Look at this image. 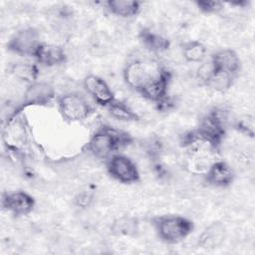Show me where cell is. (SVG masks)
<instances>
[{
    "label": "cell",
    "mask_w": 255,
    "mask_h": 255,
    "mask_svg": "<svg viewBox=\"0 0 255 255\" xmlns=\"http://www.w3.org/2000/svg\"><path fill=\"white\" fill-rule=\"evenodd\" d=\"M35 198L24 190L7 191L2 194V208L16 217L29 215L35 208Z\"/></svg>",
    "instance_id": "ba28073f"
},
{
    "label": "cell",
    "mask_w": 255,
    "mask_h": 255,
    "mask_svg": "<svg viewBox=\"0 0 255 255\" xmlns=\"http://www.w3.org/2000/svg\"><path fill=\"white\" fill-rule=\"evenodd\" d=\"M110 231L117 237H135L139 232V222L132 216H121L112 222Z\"/></svg>",
    "instance_id": "e0dca14e"
},
{
    "label": "cell",
    "mask_w": 255,
    "mask_h": 255,
    "mask_svg": "<svg viewBox=\"0 0 255 255\" xmlns=\"http://www.w3.org/2000/svg\"><path fill=\"white\" fill-rule=\"evenodd\" d=\"M58 110L64 121L68 123L82 122L93 114L89 101L78 93H67L57 99Z\"/></svg>",
    "instance_id": "3957f363"
},
{
    "label": "cell",
    "mask_w": 255,
    "mask_h": 255,
    "mask_svg": "<svg viewBox=\"0 0 255 255\" xmlns=\"http://www.w3.org/2000/svg\"><path fill=\"white\" fill-rule=\"evenodd\" d=\"M184 60L188 63H201L206 59L207 49L205 45L197 40L185 42L181 47Z\"/></svg>",
    "instance_id": "ffe728a7"
},
{
    "label": "cell",
    "mask_w": 255,
    "mask_h": 255,
    "mask_svg": "<svg viewBox=\"0 0 255 255\" xmlns=\"http://www.w3.org/2000/svg\"><path fill=\"white\" fill-rule=\"evenodd\" d=\"M233 127L238 132L248 137H254V133H255L254 117L250 115L243 116L234 122Z\"/></svg>",
    "instance_id": "603a6c76"
},
{
    "label": "cell",
    "mask_w": 255,
    "mask_h": 255,
    "mask_svg": "<svg viewBox=\"0 0 255 255\" xmlns=\"http://www.w3.org/2000/svg\"><path fill=\"white\" fill-rule=\"evenodd\" d=\"M132 141L128 132L107 125L101 126L87 142L88 151L99 159H108L117 150L123 148Z\"/></svg>",
    "instance_id": "6da1fadb"
},
{
    "label": "cell",
    "mask_w": 255,
    "mask_h": 255,
    "mask_svg": "<svg viewBox=\"0 0 255 255\" xmlns=\"http://www.w3.org/2000/svg\"><path fill=\"white\" fill-rule=\"evenodd\" d=\"M83 86L87 94L102 107H109L116 99L115 94L108 83L101 77L90 74L84 78Z\"/></svg>",
    "instance_id": "8fae6325"
},
{
    "label": "cell",
    "mask_w": 255,
    "mask_h": 255,
    "mask_svg": "<svg viewBox=\"0 0 255 255\" xmlns=\"http://www.w3.org/2000/svg\"><path fill=\"white\" fill-rule=\"evenodd\" d=\"M151 62L147 64L140 59H132L128 61L123 70V78L126 85L138 93L161 69V66L159 65L151 69Z\"/></svg>",
    "instance_id": "5b68a950"
},
{
    "label": "cell",
    "mask_w": 255,
    "mask_h": 255,
    "mask_svg": "<svg viewBox=\"0 0 255 255\" xmlns=\"http://www.w3.org/2000/svg\"><path fill=\"white\" fill-rule=\"evenodd\" d=\"M93 200H94V193L91 191H88V190L79 192L75 196V199H74L75 204L81 208L89 207L91 205V203L93 202Z\"/></svg>",
    "instance_id": "484cf974"
},
{
    "label": "cell",
    "mask_w": 255,
    "mask_h": 255,
    "mask_svg": "<svg viewBox=\"0 0 255 255\" xmlns=\"http://www.w3.org/2000/svg\"><path fill=\"white\" fill-rule=\"evenodd\" d=\"M109 114L116 120L121 122H137L138 115L127 104L115 100L109 107H107Z\"/></svg>",
    "instance_id": "44dd1931"
},
{
    "label": "cell",
    "mask_w": 255,
    "mask_h": 255,
    "mask_svg": "<svg viewBox=\"0 0 255 255\" xmlns=\"http://www.w3.org/2000/svg\"><path fill=\"white\" fill-rule=\"evenodd\" d=\"M228 112L222 108L211 109L196 128L215 146L220 147L228 127Z\"/></svg>",
    "instance_id": "277c9868"
},
{
    "label": "cell",
    "mask_w": 255,
    "mask_h": 255,
    "mask_svg": "<svg viewBox=\"0 0 255 255\" xmlns=\"http://www.w3.org/2000/svg\"><path fill=\"white\" fill-rule=\"evenodd\" d=\"M151 224L158 239L166 244H177L194 230V223L191 219L177 214L155 216Z\"/></svg>",
    "instance_id": "7a4b0ae2"
},
{
    "label": "cell",
    "mask_w": 255,
    "mask_h": 255,
    "mask_svg": "<svg viewBox=\"0 0 255 255\" xmlns=\"http://www.w3.org/2000/svg\"><path fill=\"white\" fill-rule=\"evenodd\" d=\"M215 69L233 76H237L241 70V61L237 53L232 49H220L210 56Z\"/></svg>",
    "instance_id": "5bb4252c"
},
{
    "label": "cell",
    "mask_w": 255,
    "mask_h": 255,
    "mask_svg": "<svg viewBox=\"0 0 255 255\" xmlns=\"http://www.w3.org/2000/svg\"><path fill=\"white\" fill-rule=\"evenodd\" d=\"M225 238V227L221 222H212L206 226L197 239L198 247L212 250L219 247Z\"/></svg>",
    "instance_id": "9a60e30c"
},
{
    "label": "cell",
    "mask_w": 255,
    "mask_h": 255,
    "mask_svg": "<svg viewBox=\"0 0 255 255\" xmlns=\"http://www.w3.org/2000/svg\"><path fill=\"white\" fill-rule=\"evenodd\" d=\"M10 73L19 81L31 85L38 81L39 68L29 62H16L11 65Z\"/></svg>",
    "instance_id": "d6986e66"
},
{
    "label": "cell",
    "mask_w": 255,
    "mask_h": 255,
    "mask_svg": "<svg viewBox=\"0 0 255 255\" xmlns=\"http://www.w3.org/2000/svg\"><path fill=\"white\" fill-rule=\"evenodd\" d=\"M106 167L109 175L121 183L131 184L140 179L137 165L131 158L125 154H113L107 159Z\"/></svg>",
    "instance_id": "8992f818"
},
{
    "label": "cell",
    "mask_w": 255,
    "mask_h": 255,
    "mask_svg": "<svg viewBox=\"0 0 255 255\" xmlns=\"http://www.w3.org/2000/svg\"><path fill=\"white\" fill-rule=\"evenodd\" d=\"M198 10L204 14H217L223 10L224 4L220 1H206L200 0L195 2Z\"/></svg>",
    "instance_id": "d4e9b609"
},
{
    "label": "cell",
    "mask_w": 255,
    "mask_h": 255,
    "mask_svg": "<svg viewBox=\"0 0 255 255\" xmlns=\"http://www.w3.org/2000/svg\"><path fill=\"white\" fill-rule=\"evenodd\" d=\"M55 97L56 92L51 84L37 81L27 86L18 111L22 112L23 109H26L28 107L48 106L53 102Z\"/></svg>",
    "instance_id": "9c48e42d"
},
{
    "label": "cell",
    "mask_w": 255,
    "mask_h": 255,
    "mask_svg": "<svg viewBox=\"0 0 255 255\" xmlns=\"http://www.w3.org/2000/svg\"><path fill=\"white\" fill-rule=\"evenodd\" d=\"M235 173L230 164L224 160H215L204 174L205 182L213 187H228L232 184Z\"/></svg>",
    "instance_id": "7c38bea8"
},
{
    "label": "cell",
    "mask_w": 255,
    "mask_h": 255,
    "mask_svg": "<svg viewBox=\"0 0 255 255\" xmlns=\"http://www.w3.org/2000/svg\"><path fill=\"white\" fill-rule=\"evenodd\" d=\"M40 33L34 27H25L15 32L7 42V50L20 57H33L40 45Z\"/></svg>",
    "instance_id": "52a82bcc"
},
{
    "label": "cell",
    "mask_w": 255,
    "mask_h": 255,
    "mask_svg": "<svg viewBox=\"0 0 255 255\" xmlns=\"http://www.w3.org/2000/svg\"><path fill=\"white\" fill-rule=\"evenodd\" d=\"M108 10L121 18H130L140 11L141 3L134 0H109L106 2Z\"/></svg>",
    "instance_id": "ac0fdd59"
},
{
    "label": "cell",
    "mask_w": 255,
    "mask_h": 255,
    "mask_svg": "<svg viewBox=\"0 0 255 255\" xmlns=\"http://www.w3.org/2000/svg\"><path fill=\"white\" fill-rule=\"evenodd\" d=\"M215 71H216V69H215L212 61L210 60V58L208 60L205 59L204 61L199 63V66L196 69V78L200 81L201 84H203L205 86L206 83L213 76Z\"/></svg>",
    "instance_id": "cb8c5ba5"
},
{
    "label": "cell",
    "mask_w": 255,
    "mask_h": 255,
    "mask_svg": "<svg viewBox=\"0 0 255 255\" xmlns=\"http://www.w3.org/2000/svg\"><path fill=\"white\" fill-rule=\"evenodd\" d=\"M138 39L143 48L151 53H162L168 50V48L170 47V41L168 40V38L146 27L139 30Z\"/></svg>",
    "instance_id": "2e32d148"
},
{
    "label": "cell",
    "mask_w": 255,
    "mask_h": 255,
    "mask_svg": "<svg viewBox=\"0 0 255 255\" xmlns=\"http://www.w3.org/2000/svg\"><path fill=\"white\" fill-rule=\"evenodd\" d=\"M235 76L225 73V72H221V71H215V73L213 74V76L210 78V80L206 83V87L212 89L213 91L216 92H226L228 91L235 80Z\"/></svg>",
    "instance_id": "7402d4cb"
},
{
    "label": "cell",
    "mask_w": 255,
    "mask_h": 255,
    "mask_svg": "<svg viewBox=\"0 0 255 255\" xmlns=\"http://www.w3.org/2000/svg\"><path fill=\"white\" fill-rule=\"evenodd\" d=\"M171 72L166 68L161 67L159 72L144 85L138 94H140L144 99L157 105L168 97V87L171 82Z\"/></svg>",
    "instance_id": "30bf717a"
},
{
    "label": "cell",
    "mask_w": 255,
    "mask_h": 255,
    "mask_svg": "<svg viewBox=\"0 0 255 255\" xmlns=\"http://www.w3.org/2000/svg\"><path fill=\"white\" fill-rule=\"evenodd\" d=\"M33 58L44 67H55L67 61V55L62 46L41 42L36 49Z\"/></svg>",
    "instance_id": "4fadbf2b"
}]
</instances>
